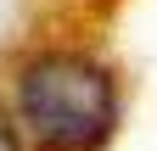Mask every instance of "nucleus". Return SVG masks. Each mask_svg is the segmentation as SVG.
I'll return each mask as SVG.
<instances>
[{
  "label": "nucleus",
  "mask_w": 157,
  "mask_h": 151,
  "mask_svg": "<svg viewBox=\"0 0 157 151\" xmlns=\"http://www.w3.org/2000/svg\"><path fill=\"white\" fill-rule=\"evenodd\" d=\"M0 151H23V134H17V118L0 112Z\"/></svg>",
  "instance_id": "f03ea898"
},
{
  "label": "nucleus",
  "mask_w": 157,
  "mask_h": 151,
  "mask_svg": "<svg viewBox=\"0 0 157 151\" xmlns=\"http://www.w3.org/2000/svg\"><path fill=\"white\" fill-rule=\"evenodd\" d=\"M11 118L34 151H101L118 129V84L78 50H39L11 79Z\"/></svg>",
  "instance_id": "f257e3e1"
}]
</instances>
